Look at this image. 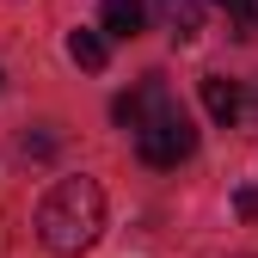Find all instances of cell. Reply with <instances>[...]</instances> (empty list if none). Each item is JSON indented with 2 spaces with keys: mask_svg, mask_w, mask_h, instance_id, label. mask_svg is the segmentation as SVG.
I'll use <instances>...</instances> for the list:
<instances>
[{
  "mask_svg": "<svg viewBox=\"0 0 258 258\" xmlns=\"http://www.w3.org/2000/svg\"><path fill=\"white\" fill-rule=\"evenodd\" d=\"M240 258H252V252H240Z\"/></svg>",
  "mask_w": 258,
  "mask_h": 258,
  "instance_id": "cell-11",
  "label": "cell"
},
{
  "mask_svg": "<svg viewBox=\"0 0 258 258\" xmlns=\"http://www.w3.org/2000/svg\"><path fill=\"white\" fill-rule=\"evenodd\" d=\"M234 215L240 221H258V184H240L234 190Z\"/></svg>",
  "mask_w": 258,
  "mask_h": 258,
  "instance_id": "cell-10",
  "label": "cell"
},
{
  "mask_svg": "<svg viewBox=\"0 0 258 258\" xmlns=\"http://www.w3.org/2000/svg\"><path fill=\"white\" fill-rule=\"evenodd\" d=\"M55 154V136H19V160H49Z\"/></svg>",
  "mask_w": 258,
  "mask_h": 258,
  "instance_id": "cell-9",
  "label": "cell"
},
{
  "mask_svg": "<svg viewBox=\"0 0 258 258\" xmlns=\"http://www.w3.org/2000/svg\"><path fill=\"white\" fill-rule=\"evenodd\" d=\"M203 105H209L215 123H234V117H240V86L221 80V74H209V80H203Z\"/></svg>",
  "mask_w": 258,
  "mask_h": 258,
  "instance_id": "cell-6",
  "label": "cell"
},
{
  "mask_svg": "<svg viewBox=\"0 0 258 258\" xmlns=\"http://www.w3.org/2000/svg\"><path fill=\"white\" fill-rule=\"evenodd\" d=\"M68 55H74V68L99 74V68H105V55H111V43L99 37V31H68Z\"/></svg>",
  "mask_w": 258,
  "mask_h": 258,
  "instance_id": "cell-7",
  "label": "cell"
},
{
  "mask_svg": "<svg viewBox=\"0 0 258 258\" xmlns=\"http://www.w3.org/2000/svg\"><path fill=\"white\" fill-rule=\"evenodd\" d=\"M154 7H160V19H166V31L178 43H190L203 31V0H154Z\"/></svg>",
  "mask_w": 258,
  "mask_h": 258,
  "instance_id": "cell-4",
  "label": "cell"
},
{
  "mask_svg": "<svg viewBox=\"0 0 258 258\" xmlns=\"http://www.w3.org/2000/svg\"><path fill=\"white\" fill-rule=\"evenodd\" d=\"M99 19H105V31H111V37H136V31L148 25V7H142V0H105V7H99Z\"/></svg>",
  "mask_w": 258,
  "mask_h": 258,
  "instance_id": "cell-5",
  "label": "cell"
},
{
  "mask_svg": "<svg viewBox=\"0 0 258 258\" xmlns=\"http://www.w3.org/2000/svg\"><path fill=\"white\" fill-rule=\"evenodd\" d=\"M166 105H172V92H166V80H142L136 92H123V99L111 105V117H117L123 129H142V123H148L154 111H166Z\"/></svg>",
  "mask_w": 258,
  "mask_h": 258,
  "instance_id": "cell-3",
  "label": "cell"
},
{
  "mask_svg": "<svg viewBox=\"0 0 258 258\" xmlns=\"http://www.w3.org/2000/svg\"><path fill=\"white\" fill-rule=\"evenodd\" d=\"M99 234H105V190H99V178H61L37 203V240L55 258H74L86 246H99Z\"/></svg>",
  "mask_w": 258,
  "mask_h": 258,
  "instance_id": "cell-1",
  "label": "cell"
},
{
  "mask_svg": "<svg viewBox=\"0 0 258 258\" xmlns=\"http://www.w3.org/2000/svg\"><path fill=\"white\" fill-rule=\"evenodd\" d=\"M215 7L228 13V19H240V25H246L240 37H252V31H258V0H215Z\"/></svg>",
  "mask_w": 258,
  "mask_h": 258,
  "instance_id": "cell-8",
  "label": "cell"
},
{
  "mask_svg": "<svg viewBox=\"0 0 258 258\" xmlns=\"http://www.w3.org/2000/svg\"><path fill=\"white\" fill-rule=\"evenodd\" d=\"M136 154L148 160V166H160V172L197 154V129H190V117L178 111V99H172L166 111H154V117L136 129Z\"/></svg>",
  "mask_w": 258,
  "mask_h": 258,
  "instance_id": "cell-2",
  "label": "cell"
}]
</instances>
